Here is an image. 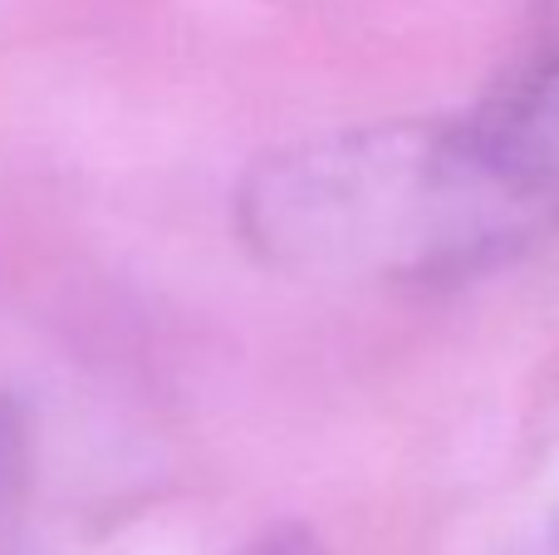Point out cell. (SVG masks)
Instances as JSON below:
<instances>
[{"label":"cell","mask_w":559,"mask_h":555,"mask_svg":"<svg viewBox=\"0 0 559 555\" xmlns=\"http://www.w3.org/2000/svg\"><path fill=\"white\" fill-rule=\"evenodd\" d=\"M236 236L314 285H452L550 236L472 114L344 123L280 143L236 187Z\"/></svg>","instance_id":"1"},{"label":"cell","mask_w":559,"mask_h":555,"mask_svg":"<svg viewBox=\"0 0 559 555\" xmlns=\"http://www.w3.org/2000/svg\"><path fill=\"white\" fill-rule=\"evenodd\" d=\"M466 114L511 187L559 232V0L531 10L525 39Z\"/></svg>","instance_id":"2"},{"label":"cell","mask_w":559,"mask_h":555,"mask_svg":"<svg viewBox=\"0 0 559 555\" xmlns=\"http://www.w3.org/2000/svg\"><path fill=\"white\" fill-rule=\"evenodd\" d=\"M241 555H334V551H329L324 541H319L314 531H305V527H271L265 536H255Z\"/></svg>","instance_id":"3"},{"label":"cell","mask_w":559,"mask_h":555,"mask_svg":"<svg viewBox=\"0 0 559 555\" xmlns=\"http://www.w3.org/2000/svg\"><path fill=\"white\" fill-rule=\"evenodd\" d=\"M501 555H559V507L545 511L535 527H525Z\"/></svg>","instance_id":"4"},{"label":"cell","mask_w":559,"mask_h":555,"mask_svg":"<svg viewBox=\"0 0 559 555\" xmlns=\"http://www.w3.org/2000/svg\"><path fill=\"white\" fill-rule=\"evenodd\" d=\"M15 448H20L15 413H10V403L0 399V487H5V477H10V462H15Z\"/></svg>","instance_id":"5"}]
</instances>
